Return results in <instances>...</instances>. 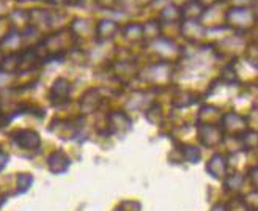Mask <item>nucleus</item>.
I'll list each match as a JSON object with an SVG mask.
<instances>
[{
  "instance_id": "nucleus-2",
  "label": "nucleus",
  "mask_w": 258,
  "mask_h": 211,
  "mask_svg": "<svg viewBox=\"0 0 258 211\" xmlns=\"http://www.w3.org/2000/svg\"><path fill=\"white\" fill-rule=\"evenodd\" d=\"M16 142L25 148H32V147H36V145L40 143V137H38V134L35 133V131L24 129V131L16 133Z\"/></svg>"
},
{
  "instance_id": "nucleus-1",
  "label": "nucleus",
  "mask_w": 258,
  "mask_h": 211,
  "mask_svg": "<svg viewBox=\"0 0 258 211\" xmlns=\"http://www.w3.org/2000/svg\"><path fill=\"white\" fill-rule=\"evenodd\" d=\"M227 19L238 29H250L255 24V13L249 7H233L227 13Z\"/></svg>"
},
{
  "instance_id": "nucleus-3",
  "label": "nucleus",
  "mask_w": 258,
  "mask_h": 211,
  "mask_svg": "<svg viewBox=\"0 0 258 211\" xmlns=\"http://www.w3.org/2000/svg\"><path fill=\"white\" fill-rule=\"evenodd\" d=\"M68 93H70V82L64 81V79H58V81L54 84V88H52L54 102H57V104L64 102L68 98Z\"/></svg>"
}]
</instances>
